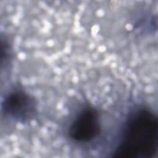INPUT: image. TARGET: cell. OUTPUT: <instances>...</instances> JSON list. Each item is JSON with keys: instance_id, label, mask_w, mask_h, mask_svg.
<instances>
[{"instance_id": "3957f363", "label": "cell", "mask_w": 158, "mask_h": 158, "mask_svg": "<svg viewBox=\"0 0 158 158\" xmlns=\"http://www.w3.org/2000/svg\"><path fill=\"white\" fill-rule=\"evenodd\" d=\"M101 123L98 110L93 107L83 108L72 121L68 133L75 142L88 143L99 135Z\"/></svg>"}, {"instance_id": "7a4b0ae2", "label": "cell", "mask_w": 158, "mask_h": 158, "mask_svg": "<svg viewBox=\"0 0 158 158\" xmlns=\"http://www.w3.org/2000/svg\"><path fill=\"white\" fill-rule=\"evenodd\" d=\"M36 109L35 98L20 88L9 91L1 103L2 112L6 117L22 123L33 118Z\"/></svg>"}, {"instance_id": "6da1fadb", "label": "cell", "mask_w": 158, "mask_h": 158, "mask_svg": "<svg viewBox=\"0 0 158 158\" xmlns=\"http://www.w3.org/2000/svg\"><path fill=\"white\" fill-rule=\"evenodd\" d=\"M157 148V118L151 110L141 108L135 110L127 118L112 157L152 158Z\"/></svg>"}]
</instances>
